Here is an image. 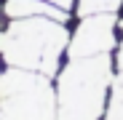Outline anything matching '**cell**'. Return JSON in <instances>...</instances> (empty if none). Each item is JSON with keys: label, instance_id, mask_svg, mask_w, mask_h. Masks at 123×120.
<instances>
[{"label": "cell", "instance_id": "277c9868", "mask_svg": "<svg viewBox=\"0 0 123 120\" xmlns=\"http://www.w3.org/2000/svg\"><path fill=\"white\" fill-rule=\"evenodd\" d=\"M115 13H91L83 16L80 27L75 29L70 40V59H83V56H99L110 53L115 48Z\"/></svg>", "mask_w": 123, "mask_h": 120}, {"label": "cell", "instance_id": "52a82bcc", "mask_svg": "<svg viewBox=\"0 0 123 120\" xmlns=\"http://www.w3.org/2000/svg\"><path fill=\"white\" fill-rule=\"evenodd\" d=\"M123 0H78V16H91V13H115Z\"/></svg>", "mask_w": 123, "mask_h": 120}, {"label": "cell", "instance_id": "3957f363", "mask_svg": "<svg viewBox=\"0 0 123 120\" xmlns=\"http://www.w3.org/2000/svg\"><path fill=\"white\" fill-rule=\"evenodd\" d=\"M0 120H56V91L48 75L19 67L0 75Z\"/></svg>", "mask_w": 123, "mask_h": 120}, {"label": "cell", "instance_id": "8992f818", "mask_svg": "<svg viewBox=\"0 0 123 120\" xmlns=\"http://www.w3.org/2000/svg\"><path fill=\"white\" fill-rule=\"evenodd\" d=\"M110 104H107V115L105 120H123V69H118L115 83L110 88Z\"/></svg>", "mask_w": 123, "mask_h": 120}, {"label": "cell", "instance_id": "5b68a950", "mask_svg": "<svg viewBox=\"0 0 123 120\" xmlns=\"http://www.w3.org/2000/svg\"><path fill=\"white\" fill-rule=\"evenodd\" d=\"M8 19H24V16H51L56 22H67V11L59 8L51 0H8L6 3Z\"/></svg>", "mask_w": 123, "mask_h": 120}, {"label": "cell", "instance_id": "6da1fadb", "mask_svg": "<svg viewBox=\"0 0 123 120\" xmlns=\"http://www.w3.org/2000/svg\"><path fill=\"white\" fill-rule=\"evenodd\" d=\"M70 46V32L64 22L51 16H24L0 29V56L8 67L35 69L54 75L59 69L62 51Z\"/></svg>", "mask_w": 123, "mask_h": 120}, {"label": "cell", "instance_id": "9c48e42d", "mask_svg": "<svg viewBox=\"0 0 123 120\" xmlns=\"http://www.w3.org/2000/svg\"><path fill=\"white\" fill-rule=\"evenodd\" d=\"M51 3H56L59 8H64V11H70V8H72V0H51Z\"/></svg>", "mask_w": 123, "mask_h": 120}, {"label": "cell", "instance_id": "ba28073f", "mask_svg": "<svg viewBox=\"0 0 123 120\" xmlns=\"http://www.w3.org/2000/svg\"><path fill=\"white\" fill-rule=\"evenodd\" d=\"M115 67H118V69H123V43H120V48H118V56H115Z\"/></svg>", "mask_w": 123, "mask_h": 120}, {"label": "cell", "instance_id": "7a4b0ae2", "mask_svg": "<svg viewBox=\"0 0 123 120\" xmlns=\"http://www.w3.org/2000/svg\"><path fill=\"white\" fill-rule=\"evenodd\" d=\"M112 80L110 53L70 59L56 86V120H99Z\"/></svg>", "mask_w": 123, "mask_h": 120}]
</instances>
